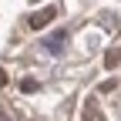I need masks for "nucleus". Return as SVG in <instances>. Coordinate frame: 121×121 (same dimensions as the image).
Segmentation results:
<instances>
[{"label": "nucleus", "instance_id": "obj_1", "mask_svg": "<svg viewBox=\"0 0 121 121\" xmlns=\"http://www.w3.org/2000/svg\"><path fill=\"white\" fill-rule=\"evenodd\" d=\"M54 17H57V7H44V10H37L27 24H30V30H44V27H47Z\"/></svg>", "mask_w": 121, "mask_h": 121}, {"label": "nucleus", "instance_id": "obj_2", "mask_svg": "<svg viewBox=\"0 0 121 121\" xmlns=\"http://www.w3.org/2000/svg\"><path fill=\"white\" fill-rule=\"evenodd\" d=\"M84 118L87 121H104L101 118V108H98V98H87L84 101Z\"/></svg>", "mask_w": 121, "mask_h": 121}, {"label": "nucleus", "instance_id": "obj_3", "mask_svg": "<svg viewBox=\"0 0 121 121\" xmlns=\"http://www.w3.org/2000/svg\"><path fill=\"white\" fill-rule=\"evenodd\" d=\"M64 40H67V34H54V37L47 40V51H51V54H57L60 47H64Z\"/></svg>", "mask_w": 121, "mask_h": 121}, {"label": "nucleus", "instance_id": "obj_4", "mask_svg": "<svg viewBox=\"0 0 121 121\" xmlns=\"http://www.w3.org/2000/svg\"><path fill=\"white\" fill-rule=\"evenodd\" d=\"M104 64H108V67H121V47H114V51L104 54Z\"/></svg>", "mask_w": 121, "mask_h": 121}, {"label": "nucleus", "instance_id": "obj_5", "mask_svg": "<svg viewBox=\"0 0 121 121\" xmlns=\"http://www.w3.org/2000/svg\"><path fill=\"white\" fill-rule=\"evenodd\" d=\"M37 87H40V84H37L34 78H24V81H20V91H24V94H34Z\"/></svg>", "mask_w": 121, "mask_h": 121}, {"label": "nucleus", "instance_id": "obj_6", "mask_svg": "<svg viewBox=\"0 0 121 121\" xmlns=\"http://www.w3.org/2000/svg\"><path fill=\"white\" fill-rule=\"evenodd\" d=\"M0 87H7V71H0Z\"/></svg>", "mask_w": 121, "mask_h": 121}]
</instances>
